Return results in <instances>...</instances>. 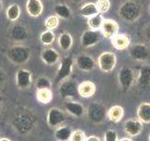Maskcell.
I'll use <instances>...</instances> for the list:
<instances>
[{
	"label": "cell",
	"instance_id": "35",
	"mask_svg": "<svg viewBox=\"0 0 150 141\" xmlns=\"http://www.w3.org/2000/svg\"><path fill=\"white\" fill-rule=\"evenodd\" d=\"M12 36L15 40H23L26 37V32L25 27L23 26H14L12 30Z\"/></svg>",
	"mask_w": 150,
	"mask_h": 141
},
{
	"label": "cell",
	"instance_id": "15",
	"mask_svg": "<svg viewBox=\"0 0 150 141\" xmlns=\"http://www.w3.org/2000/svg\"><path fill=\"white\" fill-rule=\"evenodd\" d=\"M98 41H100V33L97 30L87 29L82 34L81 43L84 48H89L96 45Z\"/></svg>",
	"mask_w": 150,
	"mask_h": 141
},
{
	"label": "cell",
	"instance_id": "10",
	"mask_svg": "<svg viewBox=\"0 0 150 141\" xmlns=\"http://www.w3.org/2000/svg\"><path fill=\"white\" fill-rule=\"evenodd\" d=\"M134 73L129 68H122L118 73V82L123 91H128L134 82Z\"/></svg>",
	"mask_w": 150,
	"mask_h": 141
},
{
	"label": "cell",
	"instance_id": "30",
	"mask_svg": "<svg viewBox=\"0 0 150 141\" xmlns=\"http://www.w3.org/2000/svg\"><path fill=\"white\" fill-rule=\"evenodd\" d=\"M104 19L102 18V14L98 13L95 16H92L90 18H87V26L89 29L92 30H100V27L102 26V23Z\"/></svg>",
	"mask_w": 150,
	"mask_h": 141
},
{
	"label": "cell",
	"instance_id": "42",
	"mask_svg": "<svg viewBox=\"0 0 150 141\" xmlns=\"http://www.w3.org/2000/svg\"><path fill=\"white\" fill-rule=\"evenodd\" d=\"M0 141H11V140L7 137H0Z\"/></svg>",
	"mask_w": 150,
	"mask_h": 141
},
{
	"label": "cell",
	"instance_id": "47",
	"mask_svg": "<svg viewBox=\"0 0 150 141\" xmlns=\"http://www.w3.org/2000/svg\"><path fill=\"white\" fill-rule=\"evenodd\" d=\"M149 11H150V6H149Z\"/></svg>",
	"mask_w": 150,
	"mask_h": 141
},
{
	"label": "cell",
	"instance_id": "4",
	"mask_svg": "<svg viewBox=\"0 0 150 141\" xmlns=\"http://www.w3.org/2000/svg\"><path fill=\"white\" fill-rule=\"evenodd\" d=\"M107 108L103 103L94 102L87 107L86 113L88 120L94 124H100L104 121L107 117Z\"/></svg>",
	"mask_w": 150,
	"mask_h": 141
},
{
	"label": "cell",
	"instance_id": "16",
	"mask_svg": "<svg viewBox=\"0 0 150 141\" xmlns=\"http://www.w3.org/2000/svg\"><path fill=\"white\" fill-rule=\"evenodd\" d=\"M42 62L48 66H53L60 60V55L57 51L54 48H46L42 51L40 55Z\"/></svg>",
	"mask_w": 150,
	"mask_h": 141
},
{
	"label": "cell",
	"instance_id": "33",
	"mask_svg": "<svg viewBox=\"0 0 150 141\" xmlns=\"http://www.w3.org/2000/svg\"><path fill=\"white\" fill-rule=\"evenodd\" d=\"M96 6L98 8V13L104 14L109 11L111 7V2L110 0H98L96 2Z\"/></svg>",
	"mask_w": 150,
	"mask_h": 141
},
{
	"label": "cell",
	"instance_id": "41",
	"mask_svg": "<svg viewBox=\"0 0 150 141\" xmlns=\"http://www.w3.org/2000/svg\"><path fill=\"white\" fill-rule=\"evenodd\" d=\"M118 141H133L132 139H131L130 137H123V138H121L120 140Z\"/></svg>",
	"mask_w": 150,
	"mask_h": 141
},
{
	"label": "cell",
	"instance_id": "19",
	"mask_svg": "<svg viewBox=\"0 0 150 141\" xmlns=\"http://www.w3.org/2000/svg\"><path fill=\"white\" fill-rule=\"evenodd\" d=\"M25 9L27 13L31 17L37 18L40 16L43 11V4H42L41 0H27Z\"/></svg>",
	"mask_w": 150,
	"mask_h": 141
},
{
	"label": "cell",
	"instance_id": "44",
	"mask_svg": "<svg viewBox=\"0 0 150 141\" xmlns=\"http://www.w3.org/2000/svg\"><path fill=\"white\" fill-rule=\"evenodd\" d=\"M73 2H76V3H79V2H82V1H83V0H72Z\"/></svg>",
	"mask_w": 150,
	"mask_h": 141
},
{
	"label": "cell",
	"instance_id": "23",
	"mask_svg": "<svg viewBox=\"0 0 150 141\" xmlns=\"http://www.w3.org/2000/svg\"><path fill=\"white\" fill-rule=\"evenodd\" d=\"M124 114H125V111L123 107L120 105H114L107 111V118L111 121L117 123V122H119L123 119Z\"/></svg>",
	"mask_w": 150,
	"mask_h": 141
},
{
	"label": "cell",
	"instance_id": "5",
	"mask_svg": "<svg viewBox=\"0 0 150 141\" xmlns=\"http://www.w3.org/2000/svg\"><path fill=\"white\" fill-rule=\"evenodd\" d=\"M116 56L112 52H103L98 58V66L101 72L109 73L114 70L116 65Z\"/></svg>",
	"mask_w": 150,
	"mask_h": 141
},
{
	"label": "cell",
	"instance_id": "24",
	"mask_svg": "<svg viewBox=\"0 0 150 141\" xmlns=\"http://www.w3.org/2000/svg\"><path fill=\"white\" fill-rule=\"evenodd\" d=\"M53 91L51 88H42V89H37L36 92V98L37 101L42 103V105H48L53 100Z\"/></svg>",
	"mask_w": 150,
	"mask_h": 141
},
{
	"label": "cell",
	"instance_id": "1",
	"mask_svg": "<svg viewBox=\"0 0 150 141\" xmlns=\"http://www.w3.org/2000/svg\"><path fill=\"white\" fill-rule=\"evenodd\" d=\"M36 117L31 112L22 110L14 114L12 118V125L19 135H28L36 127Z\"/></svg>",
	"mask_w": 150,
	"mask_h": 141
},
{
	"label": "cell",
	"instance_id": "12",
	"mask_svg": "<svg viewBox=\"0 0 150 141\" xmlns=\"http://www.w3.org/2000/svg\"><path fill=\"white\" fill-rule=\"evenodd\" d=\"M15 82L18 88L27 89L33 83V77L31 72L26 69L18 70L15 76Z\"/></svg>",
	"mask_w": 150,
	"mask_h": 141
},
{
	"label": "cell",
	"instance_id": "9",
	"mask_svg": "<svg viewBox=\"0 0 150 141\" xmlns=\"http://www.w3.org/2000/svg\"><path fill=\"white\" fill-rule=\"evenodd\" d=\"M129 53L131 58L136 61H145L150 55L148 47L143 43H136L129 47Z\"/></svg>",
	"mask_w": 150,
	"mask_h": 141
},
{
	"label": "cell",
	"instance_id": "45",
	"mask_svg": "<svg viewBox=\"0 0 150 141\" xmlns=\"http://www.w3.org/2000/svg\"><path fill=\"white\" fill-rule=\"evenodd\" d=\"M1 109H2V106H1V102H0V112H1Z\"/></svg>",
	"mask_w": 150,
	"mask_h": 141
},
{
	"label": "cell",
	"instance_id": "8",
	"mask_svg": "<svg viewBox=\"0 0 150 141\" xmlns=\"http://www.w3.org/2000/svg\"><path fill=\"white\" fill-rule=\"evenodd\" d=\"M66 114L57 107L50 108L47 113V123L51 128H58L66 120Z\"/></svg>",
	"mask_w": 150,
	"mask_h": 141
},
{
	"label": "cell",
	"instance_id": "22",
	"mask_svg": "<svg viewBox=\"0 0 150 141\" xmlns=\"http://www.w3.org/2000/svg\"><path fill=\"white\" fill-rule=\"evenodd\" d=\"M137 119L143 123H150V103H142L138 106Z\"/></svg>",
	"mask_w": 150,
	"mask_h": 141
},
{
	"label": "cell",
	"instance_id": "31",
	"mask_svg": "<svg viewBox=\"0 0 150 141\" xmlns=\"http://www.w3.org/2000/svg\"><path fill=\"white\" fill-rule=\"evenodd\" d=\"M55 40V34L52 30H45L40 34V41L43 45H51Z\"/></svg>",
	"mask_w": 150,
	"mask_h": 141
},
{
	"label": "cell",
	"instance_id": "46",
	"mask_svg": "<svg viewBox=\"0 0 150 141\" xmlns=\"http://www.w3.org/2000/svg\"><path fill=\"white\" fill-rule=\"evenodd\" d=\"M148 141H150V134H149V136H148Z\"/></svg>",
	"mask_w": 150,
	"mask_h": 141
},
{
	"label": "cell",
	"instance_id": "32",
	"mask_svg": "<svg viewBox=\"0 0 150 141\" xmlns=\"http://www.w3.org/2000/svg\"><path fill=\"white\" fill-rule=\"evenodd\" d=\"M44 26L48 30H54L59 26V18L56 15H51L45 20Z\"/></svg>",
	"mask_w": 150,
	"mask_h": 141
},
{
	"label": "cell",
	"instance_id": "43",
	"mask_svg": "<svg viewBox=\"0 0 150 141\" xmlns=\"http://www.w3.org/2000/svg\"><path fill=\"white\" fill-rule=\"evenodd\" d=\"M2 9H3V2L2 0H0V11H2Z\"/></svg>",
	"mask_w": 150,
	"mask_h": 141
},
{
	"label": "cell",
	"instance_id": "28",
	"mask_svg": "<svg viewBox=\"0 0 150 141\" xmlns=\"http://www.w3.org/2000/svg\"><path fill=\"white\" fill-rule=\"evenodd\" d=\"M21 15V8L18 4H11L6 11V17L8 21L15 22Z\"/></svg>",
	"mask_w": 150,
	"mask_h": 141
},
{
	"label": "cell",
	"instance_id": "21",
	"mask_svg": "<svg viewBox=\"0 0 150 141\" xmlns=\"http://www.w3.org/2000/svg\"><path fill=\"white\" fill-rule=\"evenodd\" d=\"M138 84L142 88H146L150 85V65H144L141 67L137 78Z\"/></svg>",
	"mask_w": 150,
	"mask_h": 141
},
{
	"label": "cell",
	"instance_id": "36",
	"mask_svg": "<svg viewBox=\"0 0 150 141\" xmlns=\"http://www.w3.org/2000/svg\"><path fill=\"white\" fill-rule=\"evenodd\" d=\"M86 134L82 130H75L72 132L69 141H86Z\"/></svg>",
	"mask_w": 150,
	"mask_h": 141
},
{
	"label": "cell",
	"instance_id": "18",
	"mask_svg": "<svg viewBox=\"0 0 150 141\" xmlns=\"http://www.w3.org/2000/svg\"><path fill=\"white\" fill-rule=\"evenodd\" d=\"M112 45L115 49L119 51L127 50L130 46V38L127 34H116L111 40Z\"/></svg>",
	"mask_w": 150,
	"mask_h": 141
},
{
	"label": "cell",
	"instance_id": "26",
	"mask_svg": "<svg viewBox=\"0 0 150 141\" xmlns=\"http://www.w3.org/2000/svg\"><path fill=\"white\" fill-rule=\"evenodd\" d=\"M73 39L71 35L68 32H63L58 38V45L62 51H69L71 48Z\"/></svg>",
	"mask_w": 150,
	"mask_h": 141
},
{
	"label": "cell",
	"instance_id": "38",
	"mask_svg": "<svg viewBox=\"0 0 150 141\" xmlns=\"http://www.w3.org/2000/svg\"><path fill=\"white\" fill-rule=\"evenodd\" d=\"M5 80H6V74L3 72V70L0 69V88H1L2 85L5 83Z\"/></svg>",
	"mask_w": 150,
	"mask_h": 141
},
{
	"label": "cell",
	"instance_id": "40",
	"mask_svg": "<svg viewBox=\"0 0 150 141\" xmlns=\"http://www.w3.org/2000/svg\"><path fill=\"white\" fill-rule=\"evenodd\" d=\"M145 36H146L147 40L150 41V25H148L146 29H145Z\"/></svg>",
	"mask_w": 150,
	"mask_h": 141
},
{
	"label": "cell",
	"instance_id": "17",
	"mask_svg": "<svg viewBox=\"0 0 150 141\" xmlns=\"http://www.w3.org/2000/svg\"><path fill=\"white\" fill-rule=\"evenodd\" d=\"M97 88L92 81H83L78 85V94L83 98H91L95 95Z\"/></svg>",
	"mask_w": 150,
	"mask_h": 141
},
{
	"label": "cell",
	"instance_id": "14",
	"mask_svg": "<svg viewBox=\"0 0 150 141\" xmlns=\"http://www.w3.org/2000/svg\"><path fill=\"white\" fill-rule=\"evenodd\" d=\"M74 63L76 64L77 68L83 72H90L96 67V62L92 56L86 54H82L78 56L75 59Z\"/></svg>",
	"mask_w": 150,
	"mask_h": 141
},
{
	"label": "cell",
	"instance_id": "6",
	"mask_svg": "<svg viewBox=\"0 0 150 141\" xmlns=\"http://www.w3.org/2000/svg\"><path fill=\"white\" fill-rule=\"evenodd\" d=\"M74 65V60L71 56H66L60 62V66L56 72L55 82L61 83L66 79H69L70 74L72 73Z\"/></svg>",
	"mask_w": 150,
	"mask_h": 141
},
{
	"label": "cell",
	"instance_id": "11",
	"mask_svg": "<svg viewBox=\"0 0 150 141\" xmlns=\"http://www.w3.org/2000/svg\"><path fill=\"white\" fill-rule=\"evenodd\" d=\"M144 129V123L139 119L131 118L124 123V132L130 137L138 136Z\"/></svg>",
	"mask_w": 150,
	"mask_h": 141
},
{
	"label": "cell",
	"instance_id": "25",
	"mask_svg": "<svg viewBox=\"0 0 150 141\" xmlns=\"http://www.w3.org/2000/svg\"><path fill=\"white\" fill-rule=\"evenodd\" d=\"M72 132L69 126H59L54 132V137L57 141H69Z\"/></svg>",
	"mask_w": 150,
	"mask_h": 141
},
{
	"label": "cell",
	"instance_id": "3",
	"mask_svg": "<svg viewBox=\"0 0 150 141\" xmlns=\"http://www.w3.org/2000/svg\"><path fill=\"white\" fill-rule=\"evenodd\" d=\"M31 50L25 45H14L7 51L8 59L15 65H23L29 60Z\"/></svg>",
	"mask_w": 150,
	"mask_h": 141
},
{
	"label": "cell",
	"instance_id": "13",
	"mask_svg": "<svg viewBox=\"0 0 150 141\" xmlns=\"http://www.w3.org/2000/svg\"><path fill=\"white\" fill-rule=\"evenodd\" d=\"M119 25L115 20L112 19H104L102 23V26L100 27V31L102 35L106 39L112 40L116 34H118Z\"/></svg>",
	"mask_w": 150,
	"mask_h": 141
},
{
	"label": "cell",
	"instance_id": "34",
	"mask_svg": "<svg viewBox=\"0 0 150 141\" xmlns=\"http://www.w3.org/2000/svg\"><path fill=\"white\" fill-rule=\"evenodd\" d=\"M36 88L37 89H42V88H52V82L48 77L41 76L37 79L36 81Z\"/></svg>",
	"mask_w": 150,
	"mask_h": 141
},
{
	"label": "cell",
	"instance_id": "27",
	"mask_svg": "<svg viewBox=\"0 0 150 141\" xmlns=\"http://www.w3.org/2000/svg\"><path fill=\"white\" fill-rule=\"evenodd\" d=\"M80 13L81 15L86 18H90L92 16H95L98 14V8L96 6V3H86L83 5L80 8Z\"/></svg>",
	"mask_w": 150,
	"mask_h": 141
},
{
	"label": "cell",
	"instance_id": "2",
	"mask_svg": "<svg viewBox=\"0 0 150 141\" xmlns=\"http://www.w3.org/2000/svg\"><path fill=\"white\" fill-rule=\"evenodd\" d=\"M142 13L141 5L133 0H128L121 5L118 9L119 17L127 23H134Z\"/></svg>",
	"mask_w": 150,
	"mask_h": 141
},
{
	"label": "cell",
	"instance_id": "39",
	"mask_svg": "<svg viewBox=\"0 0 150 141\" xmlns=\"http://www.w3.org/2000/svg\"><path fill=\"white\" fill-rule=\"evenodd\" d=\"M86 141H101L100 137H98L97 135H90L86 137Z\"/></svg>",
	"mask_w": 150,
	"mask_h": 141
},
{
	"label": "cell",
	"instance_id": "37",
	"mask_svg": "<svg viewBox=\"0 0 150 141\" xmlns=\"http://www.w3.org/2000/svg\"><path fill=\"white\" fill-rule=\"evenodd\" d=\"M104 141H118V135L115 130H107L104 135Z\"/></svg>",
	"mask_w": 150,
	"mask_h": 141
},
{
	"label": "cell",
	"instance_id": "29",
	"mask_svg": "<svg viewBox=\"0 0 150 141\" xmlns=\"http://www.w3.org/2000/svg\"><path fill=\"white\" fill-rule=\"evenodd\" d=\"M54 11L55 13V15L58 18L64 19V20H68L71 16V11L70 9L65 4H57L55 5L54 8Z\"/></svg>",
	"mask_w": 150,
	"mask_h": 141
},
{
	"label": "cell",
	"instance_id": "20",
	"mask_svg": "<svg viewBox=\"0 0 150 141\" xmlns=\"http://www.w3.org/2000/svg\"><path fill=\"white\" fill-rule=\"evenodd\" d=\"M65 110L69 114H70L73 117L80 118L84 114V107L81 103L74 102V101H67L64 103Z\"/></svg>",
	"mask_w": 150,
	"mask_h": 141
},
{
	"label": "cell",
	"instance_id": "7",
	"mask_svg": "<svg viewBox=\"0 0 150 141\" xmlns=\"http://www.w3.org/2000/svg\"><path fill=\"white\" fill-rule=\"evenodd\" d=\"M59 94L63 99H73L78 94V84L71 79H66L60 83Z\"/></svg>",
	"mask_w": 150,
	"mask_h": 141
}]
</instances>
